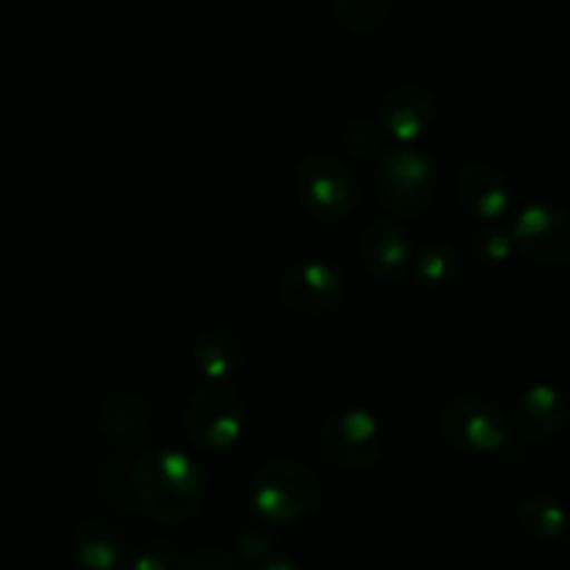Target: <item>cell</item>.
<instances>
[{
	"label": "cell",
	"instance_id": "ac0fdd59",
	"mask_svg": "<svg viewBox=\"0 0 570 570\" xmlns=\"http://www.w3.org/2000/svg\"><path fill=\"white\" fill-rule=\"evenodd\" d=\"M104 428L115 440H140L149 428V411L135 397H115L104 409Z\"/></svg>",
	"mask_w": 570,
	"mask_h": 570
},
{
	"label": "cell",
	"instance_id": "3957f363",
	"mask_svg": "<svg viewBox=\"0 0 570 570\" xmlns=\"http://www.w3.org/2000/svg\"><path fill=\"white\" fill-rule=\"evenodd\" d=\"M246 409L235 389L224 383H207L190 394L185 405V431L202 451H227L244 434Z\"/></svg>",
	"mask_w": 570,
	"mask_h": 570
},
{
	"label": "cell",
	"instance_id": "2e32d148",
	"mask_svg": "<svg viewBox=\"0 0 570 570\" xmlns=\"http://www.w3.org/2000/svg\"><path fill=\"white\" fill-rule=\"evenodd\" d=\"M520 529L534 540H557L568 529V512L551 498H529L518 509Z\"/></svg>",
	"mask_w": 570,
	"mask_h": 570
},
{
	"label": "cell",
	"instance_id": "cb8c5ba5",
	"mask_svg": "<svg viewBox=\"0 0 570 570\" xmlns=\"http://www.w3.org/2000/svg\"><path fill=\"white\" fill-rule=\"evenodd\" d=\"M238 548H240V553H244V559H249L252 564H257L261 559L272 557V553H268V542L263 540L261 534H246L244 540L238 542Z\"/></svg>",
	"mask_w": 570,
	"mask_h": 570
},
{
	"label": "cell",
	"instance_id": "603a6c76",
	"mask_svg": "<svg viewBox=\"0 0 570 570\" xmlns=\"http://www.w3.org/2000/svg\"><path fill=\"white\" fill-rule=\"evenodd\" d=\"M131 570H174V557L168 548L149 546L131 557Z\"/></svg>",
	"mask_w": 570,
	"mask_h": 570
},
{
	"label": "cell",
	"instance_id": "ba28073f",
	"mask_svg": "<svg viewBox=\"0 0 570 570\" xmlns=\"http://www.w3.org/2000/svg\"><path fill=\"white\" fill-rule=\"evenodd\" d=\"M512 244L525 257L537 263H568L570 261V213L548 202L525 205L514 216Z\"/></svg>",
	"mask_w": 570,
	"mask_h": 570
},
{
	"label": "cell",
	"instance_id": "7a4b0ae2",
	"mask_svg": "<svg viewBox=\"0 0 570 570\" xmlns=\"http://www.w3.org/2000/svg\"><path fill=\"white\" fill-rule=\"evenodd\" d=\"M249 498L255 512L268 523H297L316 512L322 484L311 468L299 462H268L252 475Z\"/></svg>",
	"mask_w": 570,
	"mask_h": 570
},
{
	"label": "cell",
	"instance_id": "d4e9b609",
	"mask_svg": "<svg viewBox=\"0 0 570 570\" xmlns=\"http://www.w3.org/2000/svg\"><path fill=\"white\" fill-rule=\"evenodd\" d=\"M252 570H299L292 559H283V557H266L261 559L257 564H252Z\"/></svg>",
	"mask_w": 570,
	"mask_h": 570
},
{
	"label": "cell",
	"instance_id": "7c38bea8",
	"mask_svg": "<svg viewBox=\"0 0 570 570\" xmlns=\"http://www.w3.org/2000/svg\"><path fill=\"white\" fill-rule=\"evenodd\" d=\"M361 255H364L366 268L377 279L392 283V279L403 277L414 263V244H411V235L405 233L403 224L383 218V222L366 227L364 240H361Z\"/></svg>",
	"mask_w": 570,
	"mask_h": 570
},
{
	"label": "cell",
	"instance_id": "5bb4252c",
	"mask_svg": "<svg viewBox=\"0 0 570 570\" xmlns=\"http://www.w3.org/2000/svg\"><path fill=\"white\" fill-rule=\"evenodd\" d=\"M194 364L213 383L233 377L244 364V347L229 331H207L194 344Z\"/></svg>",
	"mask_w": 570,
	"mask_h": 570
},
{
	"label": "cell",
	"instance_id": "6da1fadb",
	"mask_svg": "<svg viewBox=\"0 0 570 570\" xmlns=\"http://www.w3.org/2000/svg\"><path fill=\"white\" fill-rule=\"evenodd\" d=\"M131 492L137 507L157 523L183 525L199 512L205 479L188 453L155 448L135 464Z\"/></svg>",
	"mask_w": 570,
	"mask_h": 570
},
{
	"label": "cell",
	"instance_id": "ffe728a7",
	"mask_svg": "<svg viewBox=\"0 0 570 570\" xmlns=\"http://www.w3.org/2000/svg\"><path fill=\"white\" fill-rule=\"evenodd\" d=\"M386 131H383L381 124H372V120H361V124H353L344 135V142L347 149H353L355 155L361 157H381L386 151Z\"/></svg>",
	"mask_w": 570,
	"mask_h": 570
},
{
	"label": "cell",
	"instance_id": "8992f818",
	"mask_svg": "<svg viewBox=\"0 0 570 570\" xmlns=\"http://www.w3.org/2000/svg\"><path fill=\"white\" fill-rule=\"evenodd\" d=\"M322 456L344 470L370 468L383 451L381 422L366 409H347L327 416L320 431Z\"/></svg>",
	"mask_w": 570,
	"mask_h": 570
},
{
	"label": "cell",
	"instance_id": "44dd1931",
	"mask_svg": "<svg viewBox=\"0 0 570 570\" xmlns=\"http://www.w3.org/2000/svg\"><path fill=\"white\" fill-rule=\"evenodd\" d=\"M512 249V235L501 233V229H481V233H475L473 240H470V252H473L475 261L481 263H507Z\"/></svg>",
	"mask_w": 570,
	"mask_h": 570
},
{
	"label": "cell",
	"instance_id": "4316f807",
	"mask_svg": "<svg viewBox=\"0 0 570 570\" xmlns=\"http://www.w3.org/2000/svg\"><path fill=\"white\" fill-rule=\"evenodd\" d=\"M462 570H470V568H462Z\"/></svg>",
	"mask_w": 570,
	"mask_h": 570
},
{
	"label": "cell",
	"instance_id": "30bf717a",
	"mask_svg": "<svg viewBox=\"0 0 570 570\" xmlns=\"http://www.w3.org/2000/svg\"><path fill=\"white\" fill-rule=\"evenodd\" d=\"M456 194L464 210L484 224H498L509 216V207H512L509 183L501 171L484 166V163H473L459 171Z\"/></svg>",
	"mask_w": 570,
	"mask_h": 570
},
{
	"label": "cell",
	"instance_id": "e0dca14e",
	"mask_svg": "<svg viewBox=\"0 0 570 570\" xmlns=\"http://www.w3.org/2000/svg\"><path fill=\"white\" fill-rule=\"evenodd\" d=\"M394 0H331V12L353 35H372L386 23Z\"/></svg>",
	"mask_w": 570,
	"mask_h": 570
},
{
	"label": "cell",
	"instance_id": "7402d4cb",
	"mask_svg": "<svg viewBox=\"0 0 570 570\" xmlns=\"http://www.w3.org/2000/svg\"><path fill=\"white\" fill-rule=\"evenodd\" d=\"M177 570H240V564L224 551H199L190 553Z\"/></svg>",
	"mask_w": 570,
	"mask_h": 570
},
{
	"label": "cell",
	"instance_id": "d6986e66",
	"mask_svg": "<svg viewBox=\"0 0 570 570\" xmlns=\"http://www.w3.org/2000/svg\"><path fill=\"white\" fill-rule=\"evenodd\" d=\"M414 274L420 283L431 285V288H442L451 283L459 272V257L453 255L451 246L445 244H431L414 257Z\"/></svg>",
	"mask_w": 570,
	"mask_h": 570
},
{
	"label": "cell",
	"instance_id": "277c9868",
	"mask_svg": "<svg viewBox=\"0 0 570 570\" xmlns=\"http://www.w3.org/2000/svg\"><path fill=\"white\" fill-rule=\"evenodd\" d=\"M297 194L316 222H342L358 202L353 174L333 155H311L299 166Z\"/></svg>",
	"mask_w": 570,
	"mask_h": 570
},
{
	"label": "cell",
	"instance_id": "484cf974",
	"mask_svg": "<svg viewBox=\"0 0 570 570\" xmlns=\"http://www.w3.org/2000/svg\"><path fill=\"white\" fill-rule=\"evenodd\" d=\"M568 559H570V546H568Z\"/></svg>",
	"mask_w": 570,
	"mask_h": 570
},
{
	"label": "cell",
	"instance_id": "52a82bcc",
	"mask_svg": "<svg viewBox=\"0 0 570 570\" xmlns=\"http://www.w3.org/2000/svg\"><path fill=\"white\" fill-rule=\"evenodd\" d=\"M442 434L456 448L470 453L501 451L509 442V416L492 400L456 397L442 411Z\"/></svg>",
	"mask_w": 570,
	"mask_h": 570
},
{
	"label": "cell",
	"instance_id": "9a60e30c",
	"mask_svg": "<svg viewBox=\"0 0 570 570\" xmlns=\"http://www.w3.org/2000/svg\"><path fill=\"white\" fill-rule=\"evenodd\" d=\"M73 553L81 568L115 570L124 562V548L118 534L104 523H85L73 534Z\"/></svg>",
	"mask_w": 570,
	"mask_h": 570
},
{
	"label": "cell",
	"instance_id": "8fae6325",
	"mask_svg": "<svg viewBox=\"0 0 570 570\" xmlns=\"http://www.w3.org/2000/svg\"><path fill=\"white\" fill-rule=\"evenodd\" d=\"M436 118V98L420 85H409L394 90L392 96L383 101L381 120L389 140H397L403 146L414 142L416 137L425 135Z\"/></svg>",
	"mask_w": 570,
	"mask_h": 570
},
{
	"label": "cell",
	"instance_id": "5b68a950",
	"mask_svg": "<svg viewBox=\"0 0 570 570\" xmlns=\"http://www.w3.org/2000/svg\"><path fill=\"white\" fill-rule=\"evenodd\" d=\"M377 190L389 210L414 216L434 199V168L409 146L386 149L377 157Z\"/></svg>",
	"mask_w": 570,
	"mask_h": 570
},
{
	"label": "cell",
	"instance_id": "4fadbf2b",
	"mask_svg": "<svg viewBox=\"0 0 570 570\" xmlns=\"http://www.w3.org/2000/svg\"><path fill=\"white\" fill-rule=\"evenodd\" d=\"M568 397L562 389L551 386V383H537L523 397L518 400L512 414V425L518 428V434L529 442L548 440L564 425L568 420Z\"/></svg>",
	"mask_w": 570,
	"mask_h": 570
},
{
	"label": "cell",
	"instance_id": "9c48e42d",
	"mask_svg": "<svg viewBox=\"0 0 570 570\" xmlns=\"http://www.w3.org/2000/svg\"><path fill=\"white\" fill-rule=\"evenodd\" d=\"M283 303L303 316H325L344 299V279L322 261L294 263L283 277Z\"/></svg>",
	"mask_w": 570,
	"mask_h": 570
}]
</instances>
